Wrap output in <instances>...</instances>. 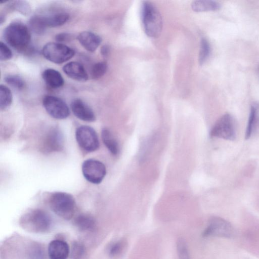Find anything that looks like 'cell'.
Wrapping results in <instances>:
<instances>
[{"mask_svg":"<svg viewBox=\"0 0 259 259\" xmlns=\"http://www.w3.org/2000/svg\"><path fill=\"white\" fill-rule=\"evenodd\" d=\"M48 252L50 259H67L70 253V249L66 242L56 239L49 243Z\"/></svg>","mask_w":259,"mask_h":259,"instance_id":"4fadbf2b","label":"cell"},{"mask_svg":"<svg viewBox=\"0 0 259 259\" xmlns=\"http://www.w3.org/2000/svg\"><path fill=\"white\" fill-rule=\"evenodd\" d=\"M83 245L78 242H74L71 250V256L72 259H81L84 255Z\"/></svg>","mask_w":259,"mask_h":259,"instance_id":"83f0119b","label":"cell"},{"mask_svg":"<svg viewBox=\"0 0 259 259\" xmlns=\"http://www.w3.org/2000/svg\"><path fill=\"white\" fill-rule=\"evenodd\" d=\"M109 52V48L107 45L103 46L101 49V53L104 56H106Z\"/></svg>","mask_w":259,"mask_h":259,"instance_id":"d6a6232c","label":"cell"},{"mask_svg":"<svg viewBox=\"0 0 259 259\" xmlns=\"http://www.w3.org/2000/svg\"><path fill=\"white\" fill-rule=\"evenodd\" d=\"M211 137L233 141L236 138V126L232 115L226 113L215 123L210 131Z\"/></svg>","mask_w":259,"mask_h":259,"instance_id":"8992f818","label":"cell"},{"mask_svg":"<svg viewBox=\"0 0 259 259\" xmlns=\"http://www.w3.org/2000/svg\"><path fill=\"white\" fill-rule=\"evenodd\" d=\"M12 102V94L11 90L6 86L1 84L0 87V108L4 110L8 108Z\"/></svg>","mask_w":259,"mask_h":259,"instance_id":"603a6c76","label":"cell"},{"mask_svg":"<svg viewBox=\"0 0 259 259\" xmlns=\"http://www.w3.org/2000/svg\"><path fill=\"white\" fill-rule=\"evenodd\" d=\"M210 52V46L208 40L203 38L201 40L200 48L199 54V62L200 64H203L208 58Z\"/></svg>","mask_w":259,"mask_h":259,"instance_id":"cb8c5ba5","label":"cell"},{"mask_svg":"<svg viewBox=\"0 0 259 259\" xmlns=\"http://www.w3.org/2000/svg\"><path fill=\"white\" fill-rule=\"evenodd\" d=\"M20 225L25 230L31 233H43L52 227L51 218L46 211L33 209L24 214L20 219Z\"/></svg>","mask_w":259,"mask_h":259,"instance_id":"6da1fadb","label":"cell"},{"mask_svg":"<svg viewBox=\"0 0 259 259\" xmlns=\"http://www.w3.org/2000/svg\"><path fill=\"white\" fill-rule=\"evenodd\" d=\"M71 108L74 115L81 120L93 122L96 120L93 110L81 99L74 100L71 104Z\"/></svg>","mask_w":259,"mask_h":259,"instance_id":"8fae6325","label":"cell"},{"mask_svg":"<svg viewBox=\"0 0 259 259\" xmlns=\"http://www.w3.org/2000/svg\"><path fill=\"white\" fill-rule=\"evenodd\" d=\"M77 39L80 45L88 51L94 52L100 45L101 37L90 31H83L77 36Z\"/></svg>","mask_w":259,"mask_h":259,"instance_id":"9a60e30c","label":"cell"},{"mask_svg":"<svg viewBox=\"0 0 259 259\" xmlns=\"http://www.w3.org/2000/svg\"><path fill=\"white\" fill-rule=\"evenodd\" d=\"M63 145V135L59 129L54 128L48 133L44 143V149L47 152L61 150Z\"/></svg>","mask_w":259,"mask_h":259,"instance_id":"7c38bea8","label":"cell"},{"mask_svg":"<svg viewBox=\"0 0 259 259\" xmlns=\"http://www.w3.org/2000/svg\"><path fill=\"white\" fill-rule=\"evenodd\" d=\"M42 53L49 61L56 64H62L72 58L75 52L63 44L49 42L43 47Z\"/></svg>","mask_w":259,"mask_h":259,"instance_id":"5b68a950","label":"cell"},{"mask_svg":"<svg viewBox=\"0 0 259 259\" xmlns=\"http://www.w3.org/2000/svg\"><path fill=\"white\" fill-rule=\"evenodd\" d=\"M52 210L59 217L69 220L74 214L75 201L72 195L64 192H56L52 194L49 199Z\"/></svg>","mask_w":259,"mask_h":259,"instance_id":"277c9868","label":"cell"},{"mask_svg":"<svg viewBox=\"0 0 259 259\" xmlns=\"http://www.w3.org/2000/svg\"><path fill=\"white\" fill-rule=\"evenodd\" d=\"M42 104L47 113L55 119H63L69 115L67 105L59 97L47 95L43 99Z\"/></svg>","mask_w":259,"mask_h":259,"instance_id":"30bf717a","label":"cell"},{"mask_svg":"<svg viewBox=\"0 0 259 259\" xmlns=\"http://www.w3.org/2000/svg\"><path fill=\"white\" fill-rule=\"evenodd\" d=\"M258 74H259V65H258Z\"/></svg>","mask_w":259,"mask_h":259,"instance_id":"836d02e7","label":"cell"},{"mask_svg":"<svg viewBox=\"0 0 259 259\" xmlns=\"http://www.w3.org/2000/svg\"><path fill=\"white\" fill-rule=\"evenodd\" d=\"M4 37L9 46L19 51L25 49L31 39L28 27L19 22L10 24L5 29Z\"/></svg>","mask_w":259,"mask_h":259,"instance_id":"3957f363","label":"cell"},{"mask_svg":"<svg viewBox=\"0 0 259 259\" xmlns=\"http://www.w3.org/2000/svg\"><path fill=\"white\" fill-rule=\"evenodd\" d=\"M42 77L45 82L50 87L57 89L64 84V79L61 73L54 69L49 68L44 70Z\"/></svg>","mask_w":259,"mask_h":259,"instance_id":"2e32d148","label":"cell"},{"mask_svg":"<svg viewBox=\"0 0 259 259\" xmlns=\"http://www.w3.org/2000/svg\"><path fill=\"white\" fill-rule=\"evenodd\" d=\"M141 13L145 33L150 37H158L162 29V19L159 11L151 2L144 1Z\"/></svg>","mask_w":259,"mask_h":259,"instance_id":"7a4b0ae2","label":"cell"},{"mask_svg":"<svg viewBox=\"0 0 259 259\" xmlns=\"http://www.w3.org/2000/svg\"><path fill=\"white\" fill-rule=\"evenodd\" d=\"M64 72L70 78L79 81H85L88 75L83 66L78 62H70L63 67Z\"/></svg>","mask_w":259,"mask_h":259,"instance_id":"5bb4252c","label":"cell"},{"mask_svg":"<svg viewBox=\"0 0 259 259\" xmlns=\"http://www.w3.org/2000/svg\"><path fill=\"white\" fill-rule=\"evenodd\" d=\"M191 8L197 12L216 11L220 9L219 3L213 1L199 0L192 3Z\"/></svg>","mask_w":259,"mask_h":259,"instance_id":"d6986e66","label":"cell"},{"mask_svg":"<svg viewBox=\"0 0 259 259\" xmlns=\"http://www.w3.org/2000/svg\"><path fill=\"white\" fill-rule=\"evenodd\" d=\"M101 136L103 143L110 152L114 155H117L119 150V145L110 131L107 128H103Z\"/></svg>","mask_w":259,"mask_h":259,"instance_id":"ac0fdd59","label":"cell"},{"mask_svg":"<svg viewBox=\"0 0 259 259\" xmlns=\"http://www.w3.org/2000/svg\"><path fill=\"white\" fill-rule=\"evenodd\" d=\"M123 246V242L121 241L113 243L109 248V255L114 257L119 255L122 252Z\"/></svg>","mask_w":259,"mask_h":259,"instance_id":"f546056e","label":"cell"},{"mask_svg":"<svg viewBox=\"0 0 259 259\" xmlns=\"http://www.w3.org/2000/svg\"><path fill=\"white\" fill-rule=\"evenodd\" d=\"M28 24L30 30L36 34L44 33L47 28L44 17L42 16L36 15L32 17Z\"/></svg>","mask_w":259,"mask_h":259,"instance_id":"7402d4cb","label":"cell"},{"mask_svg":"<svg viewBox=\"0 0 259 259\" xmlns=\"http://www.w3.org/2000/svg\"><path fill=\"white\" fill-rule=\"evenodd\" d=\"M71 39V36L67 33H60L55 36V40L59 43L69 41Z\"/></svg>","mask_w":259,"mask_h":259,"instance_id":"1f68e13d","label":"cell"},{"mask_svg":"<svg viewBox=\"0 0 259 259\" xmlns=\"http://www.w3.org/2000/svg\"><path fill=\"white\" fill-rule=\"evenodd\" d=\"M233 234V228L229 222L220 217H212L209 220L202 236L230 238Z\"/></svg>","mask_w":259,"mask_h":259,"instance_id":"ba28073f","label":"cell"},{"mask_svg":"<svg viewBox=\"0 0 259 259\" xmlns=\"http://www.w3.org/2000/svg\"><path fill=\"white\" fill-rule=\"evenodd\" d=\"M259 120V104L253 103L250 106V113L245 132V139H249L257 125Z\"/></svg>","mask_w":259,"mask_h":259,"instance_id":"e0dca14e","label":"cell"},{"mask_svg":"<svg viewBox=\"0 0 259 259\" xmlns=\"http://www.w3.org/2000/svg\"><path fill=\"white\" fill-rule=\"evenodd\" d=\"M4 79L7 84L18 90L23 89L25 85L23 79L17 75H8Z\"/></svg>","mask_w":259,"mask_h":259,"instance_id":"d4e9b609","label":"cell"},{"mask_svg":"<svg viewBox=\"0 0 259 259\" xmlns=\"http://www.w3.org/2000/svg\"><path fill=\"white\" fill-rule=\"evenodd\" d=\"M107 69L105 62H99L95 64L91 70V76L94 79H98L103 76Z\"/></svg>","mask_w":259,"mask_h":259,"instance_id":"484cf974","label":"cell"},{"mask_svg":"<svg viewBox=\"0 0 259 259\" xmlns=\"http://www.w3.org/2000/svg\"><path fill=\"white\" fill-rule=\"evenodd\" d=\"M76 141L83 150L91 152L97 150L100 146L98 135L95 130L88 125H81L75 132Z\"/></svg>","mask_w":259,"mask_h":259,"instance_id":"52a82bcc","label":"cell"},{"mask_svg":"<svg viewBox=\"0 0 259 259\" xmlns=\"http://www.w3.org/2000/svg\"><path fill=\"white\" fill-rule=\"evenodd\" d=\"M74 224L81 231H90L95 227L96 222L93 217L90 215L81 214L75 219Z\"/></svg>","mask_w":259,"mask_h":259,"instance_id":"ffe728a7","label":"cell"},{"mask_svg":"<svg viewBox=\"0 0 259 259\" xmlns=\"http://www.w3.org/2000/svg\"><path fill=\"white\" fill-rule=\"evenodd\" d=\"M81 169L84 178L95 184H100L106 174V168L104 163L94 159L85 160L82 164Z\"/></svg>","mask_w":259,"mask_h":259,"instance_id":"9c48e42d","label":"cell"},{"mask_svg":"<svg viewBox=\"0 0 259 259\" xmlns=\"http://www.w3.org/2000/svg\"><path fill=\"white\" fill-rule=\"evenodd\" d=\"M47 27H55L65 23L69 19L66 13H58L48 16H44Z\"/></svg>","mask_w":259,"mask_h":259,"instance_id":"44dd1931","label":"cell"},{"mask_svg":"<svg viewBox=\"0 0 259 259\" xmlns=\"http://www.w3.org/2000/svg\"><path fill=\"white\" fill-rule=\"evenodd\" d=\"M177 249L179 259H190L187 245L184 240H178Z\"/></svg>","mask_w":259,"mask_h":259,"instance_id":"4316f807","label":"cell"},{"mask_svg":"<svg viewBox=\"0 0 259 259\" xmlns=\"http://www.w3.org/2000/svg\"><path fill=\"white\" fill-rule=\"evenodd\" d=\"M12 7L24 15H27L31 12L30 7L29 4L24 1H15L12 4Z\"/></svg>","mask_w":259,"mask_h":259,"instance_id":"f1b7e54d","label":"cell"},{"mask_svg":"<svg viewBox=\"0 0 259 259\" xmlns=\"http://www.w3.org/2000/svg\"><path fill=\"white\" fill-rule=\"evenodd\" d=\"M13 56L12 51L3 42H0V60L6 61L10 59Z\"/></svg>","mask_w":259,"mask_h":259,"instance_id":"4dcf8cb0","label":"cell"}]
</instances>
